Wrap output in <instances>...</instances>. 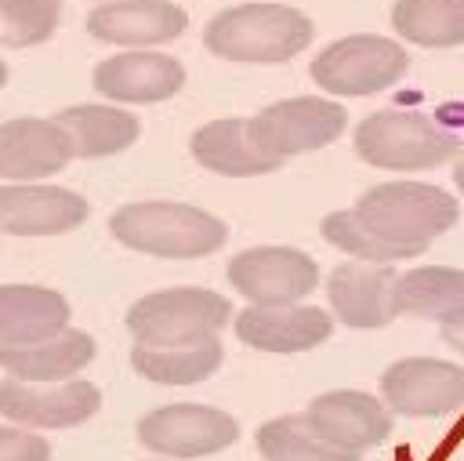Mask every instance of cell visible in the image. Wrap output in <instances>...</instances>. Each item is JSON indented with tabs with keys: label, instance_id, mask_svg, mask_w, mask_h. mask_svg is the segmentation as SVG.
Masks as SVG:
<instances>
[{
	"label": "cell",
	"instance_id": "cell-18",
	"mask_svg": "<svg viewBox=\"0 0 464 461\" xmlns=\"http://www.w3.org/2000/svg\"><path fill=\"white\" fill-rule=\"evenodd\" d=\"M181 83H185L181 62L156 51L112 54L94 69V91L112 102H163L178 94Z\"/></svg>",
	"mask_w": 464,
	"mask_h": 461
},
{
	"label": "cell",
	"instance_id": "cell-27",
	"mask_svg": "<svg viewBox=\"0 0 464 461\" xmlns=\"http://www.w3.org/2000/svg\"><path fill=\"white\" fill-rule=\"evenodd\" d=\"M0 18L7 47L44 44L62 18V0H0Z\"/></svg>",
	"mask_w": 464,
	"mask_h": 461
},
{
	"label": "cell",
	"instance_id": "cell-11",
	"mask_svg": "<svg viewBox=\"0 0 464 461\" xmlns=\"http://www.w3.org/2000/svg\"><path fill=\"white\" fill-rule=\"evenodd\" d=\"M384 403L410 417H435L464 407V370L446 359H399L381 378Z\"/></svg>",
	"mask_w": 464,
	"mask_h": 461
},
{
	"label": "cell",
	"instance_id": "cell-12",
	"mask_svg": "<svg viewBox=\"0 0 464 461\" xmlns=\"http://www.w3.org/2000/svg\"><path fill=\"white\" fill-rule=\"evenodd\" d=\"M326 290L334 312L355 330L388 327L399 316V276L388 261H344L330 272Z\"/></svg>",
	"mask_w": 464,
	"mask_h": 461
},
{
	"label": "cell",
	"instance_id": "cell-13",
	"mask_svg": "<svg viewBox=\"0 0 464 461\" xmlns=\"http://www.w3.org/2000/svg\"><path fill=\"white\" fill-rule=\"evenodd\" d=\"M76 156L69 131L58 120L22 116L0 127V174L4 181H33L62 171Z\"/></svg>",
	"mask_w": 464,
	"mask_h": 461
},
{
	"label": "cell",
	"instance_id": "cell-4",
	"mask_svg": "<svg viewBox=\"0 0 464 461\" xmlns=\"http://www.w3.org/2000/svg\"><path fill=\"white\" fill-rule=\"evenodd\" d=\"M232 305L207 287H170L138 298L127 309V330L141 345H196L228 327Z\"/></svg>",
	"mask_w": 464,
	"mask_h": 461
},
{
	"label": "cell",
	"instance_id": "cell-15",
	"mask_svg": "<svg viewBox=\"0 0 464 461\" xmlns=\"http://www.w3.org/2000/svg\"><path fill=\"white\" fill-rule=\"evenodd\" d=\"M330 316L315 305H250L236 316V338L261 352H304L326 341Z\"/></svg>",
	"mask_w": 464,
	"mask_h": 461
},
{
	"label": "cell",
	"instance_id": "cell-1",
	"mask_svg": "<svg viewBox=\"0 0 464 461\" xmlns=\"http://www.w3.org/2000/svg\"><path fill=\"white\" fill-rule=\"evenodd\" d=\"M359 221L399 258L420 254L435 236L457 225L460 207L450 192L420 181H384L359 196L352 207Z\"/></svg>",
	"mask_w": 464,
	"mask_h": 461
},
{
	"label": "cell",
	"instance_id": "cell-24",
	"mask_svg": "<svg viewBox=\"0 0 464 461\" xmlns=\"http://www.w3.org/2000/svg\"><path fill=\"white\" fill-rule=\"evenodd\" d=\"M399 312L453 323L464 316V272L450 265H424L399 276Z\"/></svg>",
	"mask_w": 464,
	"mask_h": 461
},
{
	"label": "cell",
	"instance_id": "cell-22",
	"mask_svg": "<svg viewBox=\"0 0 464 461\" xmlns=\"http://www.w3.org/2000/svg\"><path fill=\"white\" fill-rule=\"evenodd\" d=\"M54 120L69 131L76 156H87V160L123 152L141 134L138 120L123 109H112V105H69Z\"/></svg>",
	"mask_w": 464,
	"mask_h": 461
},
{
	"label": "cell",
	"instance_id": "cell-9",
	"mask_svg": "<svg viewBox=\"0 0 464 461\" xmlns=\"http://www.w3.org/2000/svg\"><path fill=\"white\" fill-rule=\"evenodd\" d=\"M344 105L330 98H286L250 120L254 138L276 156H297L330 145L344 131Z\"/></svg>",
	"mask_w": 464,
	"mask_h": 461
},
{
	"label": "cell",
	"instance_id": "cell-28",
	"mask_svg": "<svg viewBox=\"0 0 464 461\" xmlns=\"http://www.w3.org/2000/svg\"><path fill=\"white\" fill-rule=\"evenodd\" d=\"M0 461H51V443L25 428H0Z\"/></svg>",
	"mask_w": 464,
	"mask_h": 461
},
{
	"label": "cell",
	"instance_id": "cell-20",
	"mask_svg": "<svg viewBox=\"0 0 464 461\" xmlns=\"http://www.w3.org/2000/svg\"><path fill=\"white\" fill-rule=\"evenodd\" d=\"M69 323V301L36 283H7L0 290V341L4 345H33L54 338Z\"/></svg>",
	"mask_w": 464,
	"mask_h": 461
},
{
	"label": "cell",
	"instance_id": "cell-5",
	"mask_svg": "<svg viewBox=\"0 0 464 461\" xmlns=\"http://www.w3.org/2000/svg\"><path fill=\"white\" fill-rule=\"evenodd\" d=\"M460 149L457 134L439 127L431 116L384 109L370 113L355 127V152L384 171H424L446 163Z\"/></svg>",
	"mask_w": 464,
	"mask_h": 461
},
{
	"label": "cell",
	"instance_id": "cell-8",
	"mask_svg": "<svg viewBox=\"0 0 464 461\" xmlns=\"http://www.w3.org/2000/svg\"><path fill=\"white\" fill-rule=\"evenodd\" d=\"M225 276L243 298H250V305H294L319 283L315 261L294 247L243 250L228 261Z\"/></svg>",
	"mask_w": 464,
	"mask_h": 461
},
{
	"label": "cell",
	"instance_id": "cell-23",
	"mask_svg": "<svg viewBox=\"0 0 464 461\" xmlns=\"http://www.w3.org/2000/svg\"><path fill=\"white\" fill-rule=\"evenodd\" d=\"M130 367L156 385H192L221 367V341L207 338L196 345H134Z\"/></svg>",
	"mask_w": 464,
	"mask_h": 461
},
{
	"label": "cell",
	"instance_id": "cell-26",
	"mask_svg": "<svg viewBox=\"0 0 464 461\" xmlns=\"http://www.w3.org/2000/svg\"><path fill=\"white\" fill-rule=\"evenodd\" d=\"M392 25L410 44L457 47L464 44V0H395Z\"/></svg>",
	"mask_w": 464,
	"mask_h": 461
},
{
	"label": "cell",
	"instance_id": "cell-30",
	"mask_svg": "<svg viewBox=\"0 0 464 461\" xmlns=\"http://www.w3.org/2000/svg\"><path fill=\"white\" fill-rule=\"evenodd\" d=\"M453 181H457V189L464 192V156L457 160V167H453Z\"/></svg>",
	"mask_w": 464,
	"mask_h": 461
},
{
	"label": "cell",
	"instance_id": "cell-3",
	"mask_svg": "<svg viewBox=\"0 0 464 461\" xmlns=\"http://www.w3.org/2000/svg\"><path fill=\"white\" fill-rule=\"evenodd\" d=\"M109 232L123 247L156 258H203L214 254L228 236L221 218L192 203H170V200H145L120 207L109 218Z\"/></svg>",
	"mask_w": 464,
	"mask_h": 461
},
{
	"label": "cell",
	"instance_id": "cell-29",
	"mask_svg": "<svg viewBox=\"0 0 464 461\" xmlns=\"http://www.w3.org/2000/svg\"><path fill=\"white\" fill-rule=\"evenodd\" d=\"M442 341H446L450 348L464 352V316H460V319H453V323H442Z\"/></svg>",
	"mask_w": 464,
	"mask_h": 461
},
{
	"label": "cell",
	"instance_id": "cell-25",
	"mask_svg": "<svg viewBox=\"0 0 464 461\" xmlns=\"http://www.w3.org/2000/svg\"><path fill=\"white\" fill-rule=\"evenodd\" d=\"M257 450L265 461H359L355 450L330 443L308 414H286L257 428Z\"/></svg>",
	"mask_w": 464,
	"mask_h": 461
},
{
	"label": "cell",
	"instance_id": "cell-7",
	"mask_svg": "<svg viewBox=\"0 0 464 461\" xmlns=\"http://www.w3.org/2000/svg\"><path fill=\"white\" fill-rule=\"evenodd\" d=\"M239 436L236 417H228L218 407L199 403H170L138 421V439L149 450L170 454V457H203L232 446Z\"/></svg>",
	"mask_w": 464,
	"mask_h": 461
},
{
	"label": "cell",
	"instance_id": "cell-21",
	"mask_svg": "<svg viewBox=\"0 0 464 461\" xmlns=\"http://www.w3.org/2000/svg\"><path fill=\"white\" fill-rule=\"evenodd\" d=\"M94 359V338L83 330H58L54 338L33 345H4L0 363L11 378L22 381H62L83 370Z\"/></svg>",
	"mask_w": 464,
	"mask_h": 461
},
{
	"label": "cell",
	"instance_id": "cell-16",
	"mask_svg": "<svg viewBox=\"0 0 464 461\" xmlns=\"http://www.w3.org/2000/svg\"><path fill=\"white\" fill-rule=\"evenodd\" d=\"M83 196L58 185H14L7 181L0 192V221L11 236H54L87 221Z\"/></svg>",
	"mask_w": 464,
	"mask_h": 461
},
{
	"label": "cell",
	"instance_id": "cell-10",
	"mask_svg": "<svg viewBox=\"0 0 464 461\" xmlns=\"http://www.w3.org/2000/svg\"><path fill=\"white\" fill-rule=\"evenodd\" d=\"M102 407V392L91 381H22L11 378L0 385V410L7 421L36 428H69L87 421Z\"/></svg>",
	"mask_w": 464,
	"mask_h": 461
},
{
	"label": "cell",
	"instance_id": "cell-6",
	"mask_svg": "<svg viewBox=\"0 0 464 461\" xmlns=\"http://www.w3.org/2000/svg\"><path fill=\"white\" fill-rule=\"evenodd\" d=\"M406 65H410V58H406L402 44H395L388 36L355 33V36H344V40H334L330 47H323L315 54L308 76L326 94L362 98V94H377V91L392 87L395 80H402Z\"/></svg>",
	"mask_w": 464,
	"mask_h": 461
},
{
	"label": "cell",
	"instance_id": "cell-19",
	"mask_svg": "<svg viewBox=\"0 0 464 461\" xmlns=\"http://www.w3.org/2000/svg\"><path fill=\"white\" fill-rule=\"evenodd\" d=\"M192 156L199 167L228 178H250V174H268L283 163V156L268 152L254 131L250 120H214L192 134Z\"/></svg>",
	"mask_w": 464,
	"mask_h": 461
},
{
	"label": "cell",
	"instance_id": "cell-17",
	"mask_svg": "<svg viewBox=\"0 0 464 461\" xmlns=\"http://www.w3.org/2000/svg\"><path fill=\"white\" fill-rule=\"evenodd\" d=\"M308 421L337 446L362 454L366 446H377L381 439L392 436V414L366 392H352V388H337V392H323L308 403Z\"/></svg>",
	"mask_w": 464,
	"mask_h": 461
},
{
	"label": "cell",
	"instance_id": "cell-14",
	"mask_svg": "<svg viewBox=\"0 0 464 461\" xmlns=\"http://www.w3.org/2000/svg\"><path fill=\"white\" fill-rule=\"evenodd\" d=\"M188 25L185 7L170 0H109L87 15V33L102 44L149 47L178 40Z\"/></svg>",
	"mask_w": 464,
	"mask_h": 461
},
{
	"label": "cell",
	"instance_id": "cell-2",
	"mask_svg": "<svg viewBox=\"0 0 464 461\" xmlns=\"http://www.w3.org/2000/svg\"><path fill=\"white\" fill-rule=\"evenodd\" d=\"M210 54L228 62H286L312 44V22L286 4H239L214 15L203 29Z\"/></svg>",
	"mask_w": 464,
	"mask_h": 461
}]
</instances>
